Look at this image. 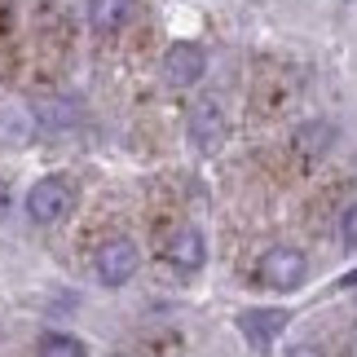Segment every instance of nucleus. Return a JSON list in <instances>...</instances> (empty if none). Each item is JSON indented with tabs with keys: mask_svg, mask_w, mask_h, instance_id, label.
Instances as JSON below:
<instances>
[{
	"mask_svg": "<svg viewBox=\"0 0 357 357\" xmlns=\"http://www.w3.org/2000/svg\"><path fill=\"white\" fill-rule=\"evenodd\" d=\"M128 18H132V0H89V26L98 36L123 31Z\"/></svg>",
	"mask_w": 357,
	"mask_h": 357,
	"instance_id": "nucleus-9",
	"label": "nucleus"
},
{
	"mask_svg": "<svg viewBox=\"0 0 357 357\" xmlns=\"http://www.w3.org/2000/svg\"><path fill=\"white\" fill-rule=\"evenodd\" d=\"M40 357H89V349H84V340H75L66 331H53V335L40 340Z\"/></svg>",
	"mask_w": 357,
	"mask_h": 357,
	"instance_id": "nucleus-10",
	"label": "nucleus"
},
{
	"mask_svg": "<svg viewBox=\"0 0 357 357\" xmlns=\"http://www.w3.org/2000/svg\"><path fill=\"white\" fill-rule=\"evenodd\" d=\"M238 331L252 349H269L287 331V313L282 309H247V313H238Z\"/></svg>",
	"mask_w": 357,
	"mask_h": 357,
	"instance_id": "nucleus-7",
	"label": "nucleus"
},
{
	"mask_svg": "<svg viewBox=\"0 0 357 357\" xmlns=\"http://www.w3.org/2000/svg\"><path fill=\"white\" fill-rule=\"evenodd\" d=\"M190 142H195V150H203V155H212V150L225 142V111H221L216 98L195 102V111H190Z\"/></svg>",
	"mask_w": 357,
	"mask_h": 357,
	"instance_id": "nucleus-5",
	"label": "nucleus"
},
{
	"mask_svg": "<svg viewBox=\"0 0 357 357\" xmlns=\"http://www.w3.org/2000/svg\"><path fill=\"white\" fill-rule=\"evenodd\" d=\"M340 234H344V247L357 252V203H349L344 216H340Z\"/></svg>",
	"mask_w": 357,
	"mask_h": 357,
	"instance_id": "nucleus-11",
	"label": "nucleus"
},
{
	"mask_svg": "<svg viewBox=\"0 0 357 357\" xmlns=\"http://www.w3.org/2000/svg\"><path fill=\"white\" fill-rule=\"evenodd\" d=\"M5 208H9V190L0 185V212H5Z\"/></svg>",
	"mask_w": 357,
	"mask_h": 357,
	"instance_id": "nucleus-14",
	"label": "nucleus"
},
{
	"mask_svg": "<svg viewBox=\"0 0 357 357\" xmlns=\"http://www.w3.org/2000/svg\"><path fill=\"white\" fill-rule=\"evenodd\" d=\"M335 146V123H326V119H309V123H300L296 137H291V150H296V159H322L326 150Z\"/></svg>",
	"mask_w": 357,
	"mask_h": 357,
	"instance_id": "nucleus-8",
	"label": "nucleus"
},
{
	"mask_svg": "<svg viewBox=\"0 0 357 357\" xmlns=\"http://www.w3.org/2000/svg\"><path fill=\"white\" fill-rule=\"evenodd\" d=\"M340 287H357V269H353V273H344V278H340Z\"/></svg>",
	"mask_w": 357,
	"mask_h": 357,
	"instance_id": "nucleus-13",
	"label": "nucleus"
},
{
	"mask_svg": "<svg viewBox=\"0 0 357 357\" xmlns=\"http://www.w3.org/2000/svg\"><path fill=\"white\" fill-rule=\"evenodd\" d=\"M137 265H142V256H137L132 238H106L93 252V273H98L102 287H123L137 273Z\"/></svg>",
	"mask_w": 357,
	"mask_h": 357,
	"instance_id": "nucleus-2",
	"label": "nucleus"
},
{
	"mask_svg": "<svg viewBox=\"0 0 357 357\" xmlns=\"http://www.w3.org/2000/svg\"><path fill=\"white\" fill-rule=\"evenodd\" d=\"M71 208H75V185L66 176H40L26 190V216L36 225H58V221H66Z\"/></svg>",
	"mask_w": 357,
	"mask_h": 357,
	"instance_id": "nucleus-1",
	"label": "nucleus"
},
{
	"mask_svg": "<svg viewBox=\"0 0 357 357\" xmlns=\"http://www.w3.org/2000/svg\"><path fill=\"white\" fill-rule=\"evenodd\" d=\"M256 269H260V282H265L269 291H296V287L305 282V273H309L305 256H300L296 247H269Z\"/></svg>",
	"mask_w": 357,
	"mask_h": 357,
	"instance_id": "nucleus-3",
	"label": "nucleus"
},
{
	"mask_svg": "<svg viewBox=\"0 0 357 357\" xmlns=\"http://www.w3.org/2000/svg\"><path fill=\"white\" fill-rule=\"evenodd\" d=\"M287 357H322V349H318V344H296Z\"/></svg>",
	"mask_w": 357,
	"mask_h": 357,
	"instance_id": "nucleus-12",
	"label": "nucleus"
},
{
	"mask_svg": "<svg viewBox=\"0 0 357 357\" xmlns=\"http://www.w3.org/2000/svg\"><path fill=\"white\" fill-rule=\"evenodd\" d=\"M163 256H168V265H172V269H181V273H199V269H203V260H208V243H203V234H199L195 225H181V229H176V234L168 238Z\"/></svg>",
	"mask_w": 357,
	"mask_h": 357,
	"instance_id": "nucleus-6",
	"label": "nucleus"
},
{
	"mask_svg": "<svg viewBox=\"0 0 357 357\" xmlns=\"http://www.w3.org/2000/svg\"><path fill=\"white\" fill-rule=\"evenodd\" d=\"M203 71H208V53L199 45H190V40H176V45L163 53V79H168L172 89H195Z\"/></svg>",
	"mask_w": 357,
	"mask_h": 357,
	"instance_id": "nucleus-4",
	"label": "nucleus"
}]
</instances>
